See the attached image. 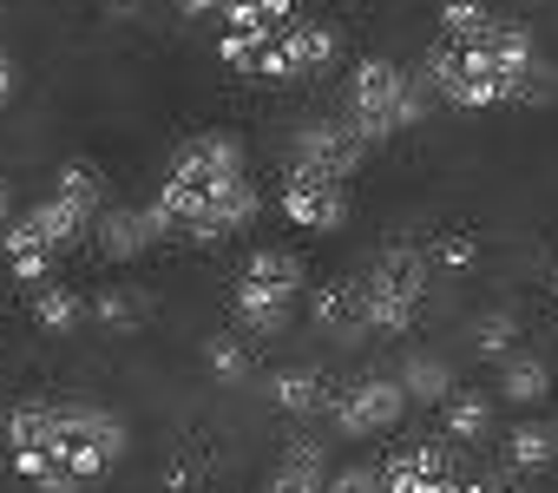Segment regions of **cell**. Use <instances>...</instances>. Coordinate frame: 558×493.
<instances>
[{
    "label": "cell",
    "instance_id": "obj_22",
    "mask_svg": "<svg viewBox=\"0 0 558 493\" xmlns=\"http://www.w3.org/2000/svg\"><path fill=\"white\" fill-rule=\"evenodd\" d=\"M93 323H106V329L125 336V329H138V303H132L125 290H99V297H93Z\"/></svg>",
    "mask_w": 558,
    "mask_h": 493
},
{
    "label": "cell",
    "instance_id": "obj_24",
    "mask_svg": "<svg viewBox=\"0 0 558 493\" xmlns=\"http://www.w3.org/2000/svg\"><path fill=\"white\" fill-rule=\"evenodd\" d=\"M427 257H434V270H466L480 251H473V237L453 230V237H434V243H427Z\"/></svg>",
    "mask_w": 558,
    "mask_h": 493
},
{
    "label": "cell",
    "instance_id": "obj_1",
    "mask_svg": "<svg viewBox=\"0 0 558 493\" xmlns=\"http://www.w3.org/2000/svg\"><path fill=\"white\" fill-rule=\"evenodd\" d=\"M421 80L434 99L460 112H499V106H545L558 93V67L538 53L532 27L486 8V0H447L434 47L421 60Z\"/></svg>",
    "mask_w": 558,
    "mask_h": 493
},
{
    "label": "cell",
    "instance_id": "obj_11",
    "mask_svg": "<svg viewBox=\"0 0 558 493\" xmlns=\"http://www.w3.org/2000/svg\"><path fill=\"white\" fill-rule=\"evenodd\" d=\"M93 243H99L106 264H132V257H145L151 243H158V230H151L145 204H138V211H132V204H106L99 224H93Z\"/></svg>",
    "mask_w": 558,
    "mask_h": 493
},
{
    "label": "cell",
    "instance_id": "obj_17",
    "mask_svg": "<svg viewBox=\"0 0 558 493\" xmlns=\"http://www.w3.org/2000/svg\"><path fill=\"white\" fill-rule=\"evenodd\" d=\"M545 395H551V362L545 356H532V349H512L506 362H499V401H512V408H545Z\"/></svg>",
    "mask_w": 558,
    "mask_h": 493
},
{
    "label": "cell",
    "instance_id": "obj_29",
    "mask_svg": "<svg viewBox=\"0 0 558 493\" xmlns=\"http://www.w3.org/2000/svg\"><path fill=\"white\" fill-rule=\"evenodd\" d=\"M0 447H8V414H0Z\"/></svg>",
    "mask_w": 558,
    "mask_h": 493
},
{
    "label": "cell",
    "instance_id": "obj_16",
    "mask_svg": "<svg viewBox=\"0 0 558 493\" xmlns=\"http://www.w3.org/2000/svg\"><path fill=\"white\" fill-rule=\"evenodd\" d=\"M395 382L408 388V401L414 408H440L460 382H453V362L447 356H434V349H408L401 356V369H395Z\"/></svg>",
    "mask_w": 558,
    "mask_h": 493
},
{
    "label": "cell",
    "instance_id": "obj_26",
    "mask_svg": "<svg viewBox=\"0 0 558 493\" xmlns=\"http://www.w3.org/2000/svg\"><path fill=\"white\" fill-rule=\"evenodd\" d=\"M184 21H204V14H223V0H178Z\"/></svg>",
    "mask_w": 558,
    "mask_h": 493
},
{
    "label": "cell",
    "instance_id": "obj_28",
    "mask_svg": "<svg viewBox=\"0 0 558 493\" xmlns=\"http://www.w3.org/2000/svg\"><path fill=\"white\" fill-rule=\"evenodd\" d=\"M112 8H125V14H138V8H145V0H112Z\"/></svg>",
    "mask_w": 558,
    "mask_h": 493
},
{
    "label": "cell",
    "instance_id": "obj_10",
    "mask_svg": "<svg viewBox=\"0 0 558 493\" xmlns=\"http://www.w3.org/2000/svg\"><path fill=\"white\" fill-rule=\"evenodd\" d=\"M368 152H375V145H368L349 119H310V125H296V139H290V165H310V171L342 178V184L362 171Z\"/></svg>",
    "mask_w": 558,
    "mask_h": 493
},
{
    "label": "cell",
    "instance_id": "obj_21",
    "mask_svg": "<svg viewBox=\"0 0 558 493\" xmlns=\"http://www.w3.org/2000/svg\"><path fill=\"white\" fill-rule=\"evenodd\" d=\"M204 369L217 375V382H250V336H210L204 342Z\"/></svg>",
    "mask_w": 558,
    "mask_h": 493
},
{
    "label": "cell",
    "instance_id": "obj_6",
    "mask_svg": "<svg viewBox=\"0 0 558 493\" xmlns=\"http://www.w3.org/2000/svg\"><path fill=\"white\" fill-rule=\"evenodd\" d=\"M303 297H310V270H303V257L283 251V243H263V251H250L243 270H236L230 316H236L243 336H283V329L296 323Z\"/></svg>",
    "mask_w": 558,
    "mask_h": 493
},
{
    "label": "cell",
    "instance_id": "obj_15",
    "mask_svg": "<svg viewBox=\"0 0 558 493\" xmlns=\"http://www.w3.org/2000/svg\"><path fill=\"white\" fill-rule=\"evenodd\" d=\"M440 441H453V447L493 441V395L486 388H453L440 401Z\"/></svg>",
    "mask_w": 558,
    "mask_h": 493
},
{
    "label": "cell",
    "instance_id": "obj_5",
    "mask_svg": "<svg viewBox=\"0 0 558 493\" xmlns=\"http://www.w3.org/2000/svg\"><path fill=\"white\" fill-rule=\"evenodd\" d=\"M427 106H434L427 80H421V73H408V67H395V60H355L349 93H342V119H349L368 145L401 139L408 125H421V119H427Z\"/></svg>",
    "mask_w": 558,
    "mask_h": 493
},
{
    "label": "cell",
    "instance_id": "obj_23",
    "mask_svg": "<svg viewBox=\"0 0 558 493\" xmlns=\"http://www.w3.org/2000/svg\"><path fill=\"white\" fill-rule=\"evenodd\" d=\"M329 493H388L381 486V460H349L329 473Z\"/></svg>",
    "mask_w": 558,
    "mask_h": 493
},
{
    "label": "cell",
    "instance_id": "obj_3",
    "mask_svg": "<svg viewBox=\"0 0 558 493\" xmlns=\"http://www.w3.org/2000/svg\"><path fill=\"white\" fill-rule=\"evenodd\" d=\"M132 447V428L99 401H21L8 414V460L34 493H86Z\"/></svg>",
    "mask_w": 558,
    "mask_h": 493
},
{
    "label": "cell",
    "instance_id": "obj_18",
    "mask_svg": "<svg viewBox=\"0 0 558 493\" xmlns=\"http://www.w3.org/2000/svg\"><path fill=\"white\" fill-rule=\"evenodd\" d=\"M310 316H316L329 336H342V342H362V336H368V329H362V290H355V277L310 290Z\"/></svg>",
    "mask_w": 558,
    "mask_h": 493
},
{
    "label": "cell",
    "instance_id": "obj_19",
    "mask_svg": "<svg viewBox=\"0 0 558 493\" xmlns=\"http://www.w3.org/2000/svg\"><path fill=\"white\" fill-rule=\"evenodd\" d=\"M34 316H40V329L73 336V329L93 316V303H86L80 290H66V284H40V290H34Z\"/></svg>",
    "mask_w": 558,
    "mask_h": 493
},
{
    "label": "cell",
    "instance_id": "obj_9",
    "mask_svg": "<svg viewBox=\"0 0 558 493\" xmlns=\"http://www.w3.org/2000/svg\"><path fill=\"white\" fill-rule=\"evenodd\" d=\"M349 184L342 178H323V171H310V165H290L283 171V184H276V211H283L296 230H310V237H329V230H342L349 224Z\"/></svg>",
    "mask_w": 558,
    "mask_h": 493
},
{
    "label": "cell",
    "instance_id": "obj_4",
    "mask_svg": "<svg viewBox=\"0 0 558 493\" xmlns=\"http://www.w3.org/2000/svg\"><path fill=\"white\" fill-rule=\"evenodd\" d=\"M303 21V0H223L217 60L256 86H283V40Z\"/></svg>",
    "mask_w": 558,
    "mask_h": 493
},
{
    "label": "cell",
    "instance_id": "obj_14",
    "mask_svg": "<svg viewBox=\"0 0 558 493\" xmlns=\"http://www.w3.org/2000/svg\"><path fill=\"white\" fill-rule=\"evenodd\" d=\"M263 493H329V447L323 441H290L283 460L269 467Z\"/></svg>",
    "mask_w": 558,
    "mask_h": 493
},
{
    "label": "cell",
    "instance_id": "obj_27",
    "mask_svg": "<svg viewBox=\"0 0 558 493\" xmlns=\"http://www.w3.org/2000/svg\"><path fill=\"white\" fill-rule=\"evenodd\" d=\"M14 217V197H8V184H0V224H8Z\"/></svg>",
    "mask_w": 558,
    "mask_h": 493
},
{
    "label": "cell",
    "instance_id": "obj_25",
    "mask_svg": "<svg viewBox=\"0 0 558 493\" xmlns=\"http://www.w3.org/2000/svg\"><path fill=\"white\" fill-rule=\"evenodd\" d=\"M14 93H21V67H14V60H8V53H0V106H8V99H14Z\"/></svg>",
    "mask_w": 558,
    "mask_h": 493
},
{
    "label": "cell",
    "instance_id": "obj_8",
    "mask_svg": "<svg viewBox=\"0 0 558 493\" xmlns=\"http://www.w3.org/2000/svg\"><path fill=\"white\" fill-rule=\"evenodd\" d=\"M408 388L395 382V375H355V382H342L336 388V408H329V428L342 434V441H381V434H395L401 421H408Z\"/></svg>",
    "mask_w": 558,
    "mask_h": 493
},
{
    "label": "cell",
    "instance_id": "obj_12",
    "mask_svg": "<svg viewBox=\"0 0 558 493\" xmlns=\"http://www.w3.org/2000/svg\"><path fill=\"white\" fill-rule=\"evenodd\" d=\"M269 401L283 408L290 421H329L336 382H329L323 369H276V375H269Z\"/></svg>",
    "mask_w": 558,
    "mask_h": 493
},
{
    "label": "cell",
    "instance_id": "obj_20",
    "mask_svg": "<svg viewBox=\"0 0 558 493\" xmlns=\"http://www.w3.org/2000/svg\"><path fill=\"white\" fill-rule=\"evenodd\" d=\"M473 349H480L486 362H506V356L519 349V316H512V310H486V316L473 323Z\"/></svg>",
    "mask_w": 558,
    "mask_h": 493
},
{
    "label": "cell",
    "instance_id": "obj_13",
    "mask_svg": "<svg viewBox=\"0 0 558 493\" xmlns=\"http://www.w3.org/2000/svg\"><path fill=\"white\" fill-rule=\"evenodd\" d=\"M551 467H558V421H545V414L512 421L506 428V473L532 480V473H551Z\"/></svg>",
    "mask_w": 558,
    "mask_h": 493
},
{
    "label": "cell",
    "instance_id": "obj_7",
    "mask_svg": "<svg viewBox=\"0 0 558 493\" xmlns=\"http://www.w3.org/2000/svg\"><path fill=\"white\" fill-rule=\"evenodd\" d=\"M362 290V329L368 336H408L427 310V290H434V257L421 243H388V251L355 277Z\"/></svg>",
    "mask_w": 558,
    "mask_h": 493
},
{
    "label": "cell",
    "instance_id": "obj_2",
    "mask_svg": "<svg viewBox=\"0 0 558 493\" xmlns=\"http://www.w3.org/2000/svg\"><path fill=\"white\" fill-rule=\"evenodd\" d=\"M263 211V191L250 178V152L236 132H197L171 152V171L158 184V197L145 204L158 237H191V243H217L250 230Z\"/></svg>",
    "mask_w": 558,
    "mask_h": 493
}]
</instances>
